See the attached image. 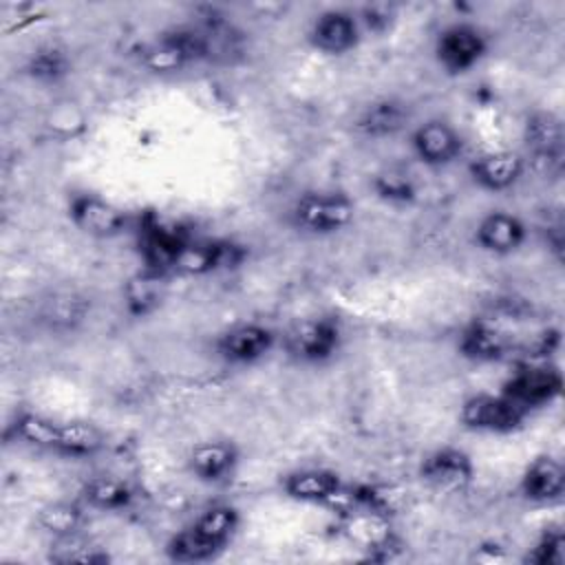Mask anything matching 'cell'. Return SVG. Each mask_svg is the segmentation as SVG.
Here are the masks:
<instances>
[{"label":"cell","mask_w":565,"mask_h":565,"mask_svg":"<svg viewBox=\"0 0 565 565\" xmlns=\"http://www.w3.org/2000/svg\"><path fill=\"white\" fill-rule=\"evenodd\" d=\"M241 521V510L234 503H210L166 541L163 554L179 565L210 563L232 545Z\"/></svg>","instance_id":"1"},{"label":"cell","mask_w":565,"mask_h":565,"mask_svg":"<svg viewBox=\"0 0 565 565\" xmlns=\"http://www.w3.org/2000/svg\"><path fill=\"white\" fill-rule=\"evenodd\" d=\"M139 62L157 75H172L199 64H210V49L201 20L172 24L157 33L141 46Z\"/></svg>","instance_id":"2"},{"label":"cell","mask_w":565,"mask_h":565,"mask_svg":"<svg viewBox=\"0 0 565 565\" xmlns=\"http://www.w3.org/2000/svg\"><path fill=\"white\" fill-rule=\"evenodd\" d=\"M358 205L342 190H309L294 199L287 212L289 225L302 236L329 238L355 223Z\"/></svg>","instance_id":"3"},{"label":"cell","mask_w":565,"mask_h":565,"mask_svg":"<svg viewBox=\"0 0 565 565\" xmlns=\"http://www.w3.org/2000/svg\"><path fill=\"white\" fill-rule=\"evenodd\" d=\"M344 344V327L338 316L316 313L300 318L280 333L282 353L300 366H324L338 358Z\"/></svg>","instance_id":"4"},{"label":"cell","mask_w":565,"mask_h":565,"mask_svg":"<svg viewBox=\"0 0 565 565\" xmlns=\"http://www.w3.org/2000/svg\"><path fill=\"white\" fill-rule=\"evenodd\" d=\"M490 33L470 20H455L441 26L433 40V60L444 75L463 77L490 53Z\"/></svg>","instance_id":"5"},{"label":"cell","mask_w":565,"mask_h":565,"mask_svg":"<svg viewBox=\"0 0 565 565\" xmlns=\"http://www.w3.org/2000/svg\"><path fill=\"white\" fill-rule=\"evenodd\" d=\"M247 258H249V247L245 243H238L225 236L190 234L172 263V274L192 276V278L225 274L243 267Z\"/></svg>","instance_id":"6"},{"label":"cell","mask_w":565,"mask_h":565,"mask_svg":"<svg viewBox=\"0 0 565 565\" xmlns=\"http://www.w3.org/2000/svg\"><path fill=\"white\" fill-rule=\"evenodd\" d=\"M280 347V333L260 320H241L216 333L212 353L227 366L247 369L267 360Z\"/></svg>","instance_id":"7"},{"label":"cell","mask_w":565,"mask_h":565,"mask_svg":"<svg viewBox=\"0 0 565 565\" xmlns=\"http://www.w3.org/2000/svg\"><path fill=\"white\" fill-rule=\"evenodd\" d=\"M527 415L552 406L563 393V373L550 360H521L499 388Z\"/></svg>","instance_id":"8"},{"label":"cell","mask_w":565,"mask_h":565,"mask_svg":"<svg viewBox=\"0 0 565 565\" xmlns=\"http://www.w3.org/2000/svg\"><path fill=\"white\" fill-rule=\"evenodd\" d=\"M457 351L475 364H499L508 360H523L525 344L514 331L494 318H472L457 335Z\"/></svg>","instance_id":"9"},{"label":"cell","mask_w":565,"mask_h":565,"mask_svg":"<svg viewBox=\"0 0 565 565\" xmlns=\"http://www.w3.org/2000/svg\"><path fill=\"white\" fill-rule=\"evenodd\" d=\"M527 413L519 408L501 391H479L459 404L457 419L461 428L479 435H512L527 422Z\"/></svg>","instance_id":"10"},{"label":"cell","mask_w":565,"mask_h":565,"mask_svg":"<svg viewBox=\"0 0 565 565\" xmlns=\"http://www.w3.org/2000/svg\"><path fill=\"white\" fill-rule=\"evenodd\" d=\"M408 150L424 168L441 170L463 157L466 137L450 119L428 117L408 128Z\"/></svg>","instance_id":"11"},{"label":"cell","mask_w":565,"mask_h":565,"mask_svg":"<svg viewBox=\"0 0 565 565\" xmlns=\"http://www.w3.org/2000/svg\"><path fill=\"white\" fill-rule=\"evenodd\" d=\"M71 225L95 241H113L130 230V214L119 203L97 192H73L66 201Z\"/></svg>","instance_id":"12"},{"label":"cell","mask_w":565,"mask_h":565,"mask_svg":"<svg viewBox=\"0 0 565 565\" xmlns=\"http://www.w3.org/2000/svg\"><path fill=\"white\" fill-rule=\"evenodd\" d=\"M364 35L358 9L329 7L311 18L305 40L311 51L324 57H344L362 44Z\"/></svg>","instance_id":"13"},{"label":"cell","mask_w":565,"mask_h":565,"mask_svg":"<svg viewBox=\"0 0 565 565\" xmlns=\"http://www.w3.org/2000/svg\"><path fill=\"white\" fill-rule=\"evenodd\" d=\"M417 475L428 488L441 494H461L472 486L477 466L468 450L446 444L428 450L422 457Z\"/></svg>","instance_id":"14"},{"label":"cell","mask_w":565,"mask_h":565,"mask_svg":"<svg viewBox=\"0 0 565 565\" xmlns=\"http://www.w3.org/2000/svg\"><path fill=\"white\" fill-rule=\"evenodd\" d=\"M243 463V452L236 441L225 437L201 439L185 457L190 477L207 488H223L234 481Z\"/></svg>","instance_id":"15"},{"label":"cell","mask_w":565,"mask_h":565,"mask_svg":"<svg viewBox=\"0 0 565 565\" xmlns=\"http://www.w3.org/2000/svg\"><path fill=\"white\" fill-rule=\"evenodd\" d=\"M347 486L344 477L327 466H300L280 477V494L300 505L335 508Z\"/></svg>","instance_id":"16"},{"label":"cell","mask_w":565,"mask_h":565,"mask_svg":"<svg viewBox=\"0 0 565 565\" xmlns=\"http://www.w3.org/2000/svg\"><path fill=\"white\" fill-rule=\"evenodd\" d=\"M527 172V159L519 150H486L468 161V177L475 188L488 194L514 190Z\"/></svg>","instance_id":"17"},{"label":"cell","mask_w":565,"mask_h":565,"mask_svg":"<svg viewBox=\"0 0 565 565\" xmlns=\"http://www.w3.org/2000/svg\"><path fill=\"white\" fill-rule=\"evenodd\" d=\"M530 238V225L523 216L512 210H490L486 212L472 232V243L477 249L490 256H514Z\"/></svg>","instance_id":"18"},{"label":"cell","mask_w":565,"mask_h":565,"mask_svg":"<svg viewBox=\"0 0 565 565\" xmlns=\"http://www.w3.org/2000/svg\"><path fill=\"white\" fill-rule=\"evenodd\" d=\"M413 126V108L399 97H377L366 102L353 117V132L369 141L393 139Z\"/></svg>","instance_id":"19"},{"label":"cell","mask_w":565,"mask_h":565,"mask_svg":"<svg viewBox=\"0 0 565 565\" xmlns=\"http://www.w3.org/2000/svg\"><path fill=\"white\" fill-rule=\"evenodd\" d=\"M519 494L532 505H554L565 494V466L552 452H541L527 461L519 477Z\"/></svg>","instance_id":"20"},{"label":"cell","mask_w":565,"mask_h":565,"mask_svg":"<svg viewBox=\"0 0 565 565\" xmlns=\"http://www.w3.org/2000/svg\"><path fill=\"white\" fill-rule=\"evenodd\" d=\"M137 488L119 475H93L79 488L77 499L88 512L121 514L137 503Z\"/></svg>","instance_id":"21"},{"label":"cell","mask_w":565,"mask_h":565,"mask_svg":"<svg viewBox=\"0 0 565 565\" xmlns=\"http://www.w3.org/2000/svg\"><path fill=\"white\" fill-rule=\"evenodd\" d=\"M168 296V274L141 267L121 285V307L135 318L143 320L154 316Z\"/></svg>","instance_id":"22"},{"label":"cell","mask_w":565,"mask_h":565,"mask_svg":"<svg viewBox=\"0 0 565 565\" xmlns=\"http://www.w3.org/2000/svg\"><path fill=\"white\" fill-rule=\"evenodd\" d=\"M523 143L527 148L525 159H532L536 163L558 166L563 159V121L554 113H532L527 115L523 124Z\"/></svg>","instance_id":"23"},{"label":"cell","mask_w":565,"mask_h":565,"mask_svg":"<svg viewBox=\"0 0 565 565\" xmlns=\"http://www.w3.org/2000/svg\"><path fill=\"white\" fill-rule=\"evenodd\" d=\"M62 424L64 419L38 413V411H18L13 422L9 424V433L13 435L15 441L35 448V450H44L51 455H57V446H60V437H62Z\"/></svg>","instance_id":"24"},{"label":"cell","mask_w":565,"mask_h":565,"mask_svg":"<svg viewBox=\"0 0 565 565\" xmlns=\"http://www.w3.org/2000/svg\"><path fill=\"white\" fill-rule=\"evenodd\" d=\"M73 73L71 53L53 42L35 46L24 60V75L42 86L62 84Z\"/></svg>","instance_id":"25"},{"label":"cell","mask_w":565,"mask_h":565,"mask_svg":"<svg viewBox=\"0 0 565 565\" xmlns=\"http://www.w3.org/2000/svg\"><path fill=\"white\" fill-rule=\"evenodd\" d=\"M106 448V433L88 419H64L57 457L71 461H86Z\"/></svg>","instance_id":"26"},{"label":"cell","mask_w":565,"mask_h":565,"mask_svg":"<svg viewBox=\"0 0 565 565\" xmlns=\"http://www.w3.org/2000/svg\"><path fill=\"white\" fill-rule=\"evenodd\" d=\"M86 505L79 499H57L46 505H42L35 514V525L53 541V539H66L82 532V525L86 521Z\"/></svg>","instance_id":"27"},{"label":"cell","mask_w":565,"mask_h":565,"mask_svg":"<svg viewBox=\"0 0 565 565\" xmlns=\"http://www.w3.org/2000/svg\"><path fill=\"white\" fill-rule=\"evenodd\" d=\"M49 561L53 563H82V565H104L110 561L108 552L102 547L90 545L79 534L66 536V539H53L49 547Z\"/></svg>","instance_id":"28"},{"label":"cell","mask_w":565,"mask_h":565,"mask_svg":"<svg viewBox=\"0 0 565 565\" xmlns=\"http://www.w3.org/2000/svg\"><path fill=\"white\" fill-rule=\"evenodd\" d=\"M523 563L527 565H563L565 563V532L563 525L550 523L541 530L536 541L527 547Z\"/></svg>","instance_id":"29"},{"label":"cell","mask_w":565,"mask_h":565,"mask_svg":"<svg viewBox=\"0 0 565 565\" xmlns=\"http://www.w3.org/2000/svg\"><path fill=\"white\" fill-rule=\"evenodd\" d=\"M373 188H375L377 196L386 203L404 205V203H411L417 196V188H415L413 179L406 172L393 170V168L380 172L373 181Z\"/></svg>","instance_id":"30"}]
</instances>
